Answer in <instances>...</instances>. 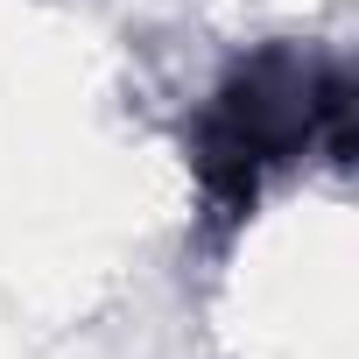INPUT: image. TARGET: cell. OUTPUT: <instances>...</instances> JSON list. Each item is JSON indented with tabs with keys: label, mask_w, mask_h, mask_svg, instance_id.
<instances>
[{
	"label": "cell",
	"mask_w": 359,
	"mask_h": 359,
	"mask_svg": "<svg viewBox=\"0 0 359 359\" xmlns=\"http://www.w3.org/2000/svg\"><path fill=\"white\" fill-rule=\"evenodd\" d=\"M310 148L352 162V78L345 64L296 43H261L191 113V176L212 240H233L254 219L261 191Z\"/></svg>",
	"instance_id": "6da1fadb"
}]
</instances>
